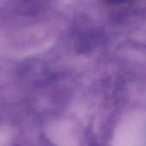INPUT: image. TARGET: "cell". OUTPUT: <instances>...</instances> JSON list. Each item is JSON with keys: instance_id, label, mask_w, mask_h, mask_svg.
<instances>
[{"instance_id": "1", "label": "cell", "mask_w": 146, "mask_h": 146, "mask_svg": "<svg viewBox=\"0 0 146 146\" xmlns=\"http://www.w3.org/2000/svg\"><path fill=\"white\" fill-rule=\"evenodd\" d=\"M110 1H112V2H116V3H118V2H125V1H127V0H110Z\"/></svg>"}]
</instances>
